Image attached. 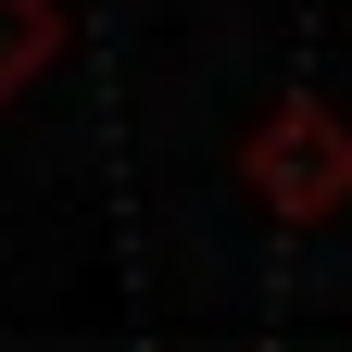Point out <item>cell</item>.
Masks as SVG:
<instances>
[{
    "label": "cell",
    "mask_w": 352,
    "mask_h": 352,
    "mask_svg": "<svg viewBox=\"0 0 352 352\" xmlns=\"http://www.w3.org/2000/svg\"><path fill=\"white\" fill-rule=\"evenodd\" d=\"M239 176H252V201L277 214V227H327V214L352 201V126L302 88V101H277L252 126V151H239Z\"/></svg>",
    "instance_id": "obj_1"
},
{
    "label": "cell",
    "mask_w": 352,
    "mask_h": 352,
    "mask_svg": "<svg viewBox=\"0 0 352 352\" xmlns=\"http://www.w3.org/2000/svg\"><path fill=\"white\" fill-rule=\"evenodd\" d=\"M51 51H63V13H51V0H0V101H25Z\"/></svg>",
    "instance_id": "obj_2"
}]
</instances>
